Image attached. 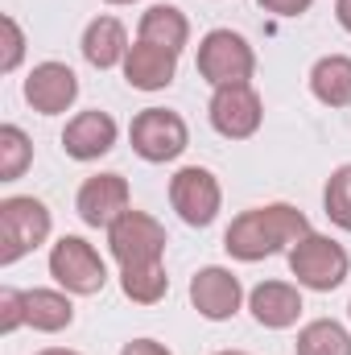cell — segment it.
<instances>
[{
	"label": "cell",
	"mask_w": 351,
	"mask_h": 355,
	"mask_svg": "<svg viewBox=\"0 0 351 355\" xmlns=\"http://www.w3.org/2000/svg\"><path fill=\"white\" fill-rule=\"evenodd\" d=\"M323 211H327V219L335 227L351 232V162L327 178V186H323Z\"/></svg>",
	"instance_id": "23"
},
{
	"label": "cell",
	"mask_w": 351,
	"mask_h": 355,
	"mask_svg": "<svg viewBox=\"0 0 351 355\" xmlns=\"http://www.w3.org/2000/svg\"><path fill=\"white\" fill-rule=\"evenodd\" d=\"M335 17H339V25L351 33V0H335Z\"/></svg>",
	"instance_id": "28"
},
{
	"label": "cell",
	"mask_w": 351,
	"mask_h": 355,
	"mask_svg": "<svg viewBox=\"0 0 351 355\" xmlns=\"http://www.w3.org/2000/svg\"><path fill=\"white\" fill-rule=\"evenodd\" d=\"M75 322V306L67 289H25V327L42 335H58Z\"/></svg>",
	"instance_id": "17"
},
{
	"label": "cell",
	"mask_w": 351,
	"mask_h": 355,
	"mask_svg": "<svg viewBox=\"0 0 351 355\" xmlns=\"http://www.w3.org/2000/svg\"><path fill=\"white\" fill-rule=\"evenodd\" d=\"M37 355H79V352H71V347H46V352H37Z\"/></svg>",
	"instance_id": "29"
},
{
	"label": "cell",
	"mask_w": 351,
	"mask_h": 355,
	"mask_svg": "<svg viewBox=\"0 0 351 355\" xmlns=\"http://www.w3.org/2000/svg\"><path fill=\"white\" fill-rule=\"evenodd\" d=\"M215 355H248V352H215Z\"/></svg>",
	"instance_id": "31"
},
{
	"label": "cell",
	"mask_w": 351,
	"mask_h": 355,
	"mask_svg": "<svg viewBox=\"0 0 351 355\" xmlns=\"http://www.w3.org/2000/svg\"><path fill=\"white\" fill-rule=\"evenodd\" d=\"M33 162V141L17 124H0V182H17Z\"/></svg>",
	"instance_id": "22"
},
{
	"label": "cell",
	"mask_w": 351,
	"mask_h": 355,
	"mask_svg": "<svg viewBox=\"0 0 351 355\" xmlns=\"http://www.w3.org/2000/svg\"><path fill=\"white\" fill-rule=\"evenodd\" d=\"M257 4L273 17H302V12H310L314 0H257Z\"/></svg>",
	"instance_id": "26"
},
{
	"label": "cell",
	"mask_w": 351,
	"mask_h": 355,
	"mask_svg": "<svg viewBox=\"0 0 351 355\" xmlns=\"http://www.w3.org/2000/svg\"><path fill=\"white\" fill-rule=\"evenodd\" d=\"M50 277L58 281V289L75 297H91L108 285V265L83 236H62L50 248Z\"/></svg>",
	"instance_id": "7"
},
{
	"label": "cell",
	"mask_w": 351,
	"mask_h": 355,
	"mask_svg": "<svg viewBox=\"0 0 351 355\" xmlns=\"http://www.w3.org/2000/svg\"><path fill=\"white\" fill-rule=\"evenodd\" d=\"M310 91L327 107H351V58L348 54H323L310 67Z\"/></svg>",
	"instance_id": "19"
},
{
	"label": "cell",
	"mask_w": 351,
	"mask_h": 355,
	"mask_svg": "<svg viewBox=\"0 0 351 355\" xmlns=\"http://www.w3.org/2000/svg\"><path fill=\"white\" fill-rule=\"evenodd\" d=\"M306 232H310V219H306L298 207H289V202H268V207L240 211V215L232 219V227L223 232V248H228L232 261L257 265L264 257L289 252Z\"/></svg>",
	"instance_id": "1"
},
{
	"label": "cell",
	"mask_w": 351,
	"mask_h": 355,
	"mask_svg": "<svg viewBox=\"0 0 351 355\" xmlns=\"http://www.w3.org/2000/svg\"><path fill=\"white\" fill-rule=\"evenodd\" d=\"M83 58L95 71L124 67V58H128V29L116 17H95L83 29Z\"/></svg>",
	"instance_id": "16"
},
{
	"label": "cell",
	"mask_w": 351,
	"mask_h": 355,
	"mask_svg": "<svg viewBox=\"0 0 351 355\" xmlns=\"http://www.w3.org/2000/svg\"><path fill=\"white\" fill-rule=\"evenodd\" d=\"M248 310L252 318L261 322L264 331H285L302 318V289L289 285V281H261L252 293H248Z\"/></svg>",
	"instance_id": "15"
},
{
	"label": "cell",
	"mask_w": 351,
	"mask_h": 355,
	"mask_svg": "<svg viewBox=\"0 0 351 355\" xmlns=\"http://www.w3.org/2000/svg\"><path fill=\"white\" fill-rule=\"evenodd\" d=\"M79 99V75L67 62H37L25 79V103L42 116H62Z\"/></svg>",
	"instance_id": "13"
},
{
	"label": "cell",
	"mask_w": 351,
	"mask_h": 355,
	"mask_svg": "<svg viewBox=\"0 0 351 355\" xmlns=\"http://www.w3.org/2000/svg\"><path fill=\"white\" fill-rule=\"evenodd\" d=\"M128 141H132V153H137L141 162L166 166V162H174V157L186 153L190 128H186V120H182L178 112H170V107H145V112L132 116Z\"/></svg>",
	"instance_id": "5"
},
{
	"label": "cell",
	"mask_w": 351,
	"mask_h": 355,
	"mask_svg": "<svg viewBox=\"0 0 351 355\" xmlns=\"http://www.w3.org/2000/svg\"><path fill=\"white\" fill-rule=\"evenodd\" d=\"M124 79L137 91H166L178 79V54L137 37L128 46V58H124Z\"/></svg>",
	"instance_id": "14"
},
{
	"label": "cell",
	"mask_w": 351,
	"mask_h": 355,
	"mask_svg": "<svg viewBox=\"0 0 351 355\" xmlns=\"http://www.w3.org/2000/svg\"><path fill=\"white\" fill-rule=\"evenodd\" d=\"M190 306L207 318V322H228L240 314L244 306V285L232 268L207 265L190 277Z\"/></svg>",
	"instance_id": "10"
},
{
	"label": "cell",
	"mask_w": 351,
	"mask_h": 355,
	"mask_svg": "<svg viewBox=\"0 0 351 355\" xmlns=\"http://www.w3.org/2000/svg\"><path fill=\"white\" fill-rule=\"evenodd\" d=\"M108 4H137V0H108Z\"/></svg>",
	"instance_id": "30"
},
{
	"label": "cell",
	"mask_w": 351,
	"mask_h": 355,
	"mask_svg": "<svg viewBox=\"0 0 351 355\" xmlns=\"http://www.w3.org/2000/svg\"><path fill=\"white\" fill-rule=\"evenodd\" d=\"M50 207L33 194H8L0 202V265H17L50 240Z\"/></svg>",
	"instance_id": "2"
},
{
	"label": "cell",
	"mask_w": 351,
	"mask_h": 355,
	"mask_svg": "<svg viewBox=\"0 0 351 355\" xmlns=\"http://www.w3.org/2000/svg\"><path fill=\"white\" fill-rule=\"evenodd\" d=\"M348 314H351V306H348Z\"/></svg>",
	"instance_id": "32"
},
{
	"label": "cell",
	"mask_w": 351,
	"mask_h": 355,
	"mask_svg": "<svg viewBox=\"0 0 351 355\" xmlns=\"http://www.w3.org/2000/svg\"><path fill=\"white\" fill-rule=\"evenodd\" d=\"M116 141H120V124L99 107L71 116L67 128H62V153L75 157V162H99L103 153L116 149Z\"/></svg>",
	"instance_id": "12"
},
{
	"label": "cell",
	"mask_w": 351,
	"mask_h": 355,
	"mask_svg": "<svg viewBox=\"0 0 351 355\" xmlns=\"http://www.w3.org/2000/svg\"><path fill=\"white\" fill-rule=\"evenodd\" d=\"M207 116H211V128L228 141H248L257 137L264 120V103L252 83H232V87H215L211 103H207Z\"/></svg>",
	"instance_id": "9"
},
{
	"label": "cell",
	"mask_w": 351,
	"mask_h": 355,
	"mask_svg": "<svg viewBox=\"0 0 351 355\" xmlns=\"http://www.w3.org/2000/svg\"><path fill=\"white\" fill-rule=\"evenodd\" d=\"M132 207V190H128V178L124 174H95L79 186L75 194V211L87 227H112L124 211Z\"/></svg>",
	"instance_id": "11"
},
{
	"label": "cell",
	"mask_w": 351,
	"mask_h": 355,
	"mask_svg": "<svg viewBox=\"0 0 351 355\" xmlns=\"http://www.w3.org/2000/svg\"><path fill=\"white\" fill-rule=\"evenodd\" d=\"M170 207L186 227H211L223 207V186L207 166H182L170 178Z\"/></svg>",
	"instance_id": "8"
},
{
	"label": "cell",
	"mask_w": 351,
	"mask_h": 355,
	"mask_svg": "<svg viewBox=\"0 0 351 355\" xmlns=\"http://www.w3.org/2000/svg\"><path fill=\"white\" fill-rule=\"evenodd\" d=\"M137 37L141 42H153V46H166L182 54L186 42H190V21L178 4H149L141 12V25H137Z\"/></svg>",
	"instance_id": "18"
},
{
	"label": "cell",
	"mask_w": 351,
	"mask_h": 355,
	"mask_svg": "<svg viewBox=\"0 0 351 355\" xmlns=\"http://www.w3.org/2000/svg\"><path fill=\"white\" fill-rule=\"evenodd\" d=\"M0 29H4V58H0V71L12 75L25 58V33L17 25V17H0Z\"/></svg>",
	"instance_id": "24"
},
{
	"label": "cell",
	"mask_w": 351,
	"mask_h": 355,
	"mask_svg": "<svg viewBox=\"0 0 351 355\" xmlns=\"http://www.w3.org/2000/svg\"><path fill=\"white\" fill-rule=\"evenodd\" d=\"M289 272L298 277L302 289H314V293H331L348 281L351 272V257L348 248L331 236H318V232H306L293 248H289Z\"/></svg>",
	"instance_id": "4"
},
{
	"label": "cell",
	"mask_w": 351,
	"mask_h": 355,
	"mask_svg": "<svg viewBox=\"0 0 351 355\" xmlns=\"http://www.w3.org/2000/svg\"><path fill=\"white\" fill-rule=\"evenodd\" d=\"M166 227L149 215V211H124L112 227H108V252L116 257L120 268L132 265H162L166 257Z\"/></svg>",
	"instance_id": "6"
},
{
	"label": "cell",
	"mask_w": 351,
	"mask_h": 355,
	"mask_svg": "<svg viewBox=\"0 0 351 355\" xmlns=\"http://www.w3.org/2000/svg\"><path fill=\"white\" fill-rule=\"evenodd\" d=\"M298 355H351V331L335 318H314L298 331Z\"/></svg>",
	"instance_id": "20"
},
{
	"label": "cell",
	"mask_w": 351,
	"mask_h": 355,
	"mask_svg": "<svg viewBox=\"0 0 351 355\" xmlns=\"http://www.w3.org/2000/svg\"><path fill=\"white\" fill-rule=\"evenodd\" d=\"M120 355H174V352L166 343H157V339H132V343H124Z\"/></svg>",
	"instance_id": "27"
},
{
	"label": "cell",
	"mask_w": 351,
	"mask_h": 355,
	"mask_svg": "<svg viewBox=\"0 0 351 355\" xmlns=\"http://www.w3.org/2000/svg\"><path fill=\"white\" fill-rule=\"evenodd\" d=\"M17 327H25V289L4 285L0 289V331L12 335Z\"/></svg>",
	"instance_id": "25"
},
{
	"label": "cell",
	"mask_w": 351,
	"mask_h": 355,
	"mask_svg": "<svg viewBox=\"0 0 351 355\" xmlns=\"http://www.w3.org/2000/svg\"><path fill=\"white\" fill-rule=\"evenodd\" d=\"M198 79H207L211 87H232V83H252L257 75V50L248 46L244 33L236 29H211L198 42Z\"/></svg>",
	"instance_id": "3"
},
{
	"label": "cell",
	"mask_w": 351,
	"mask_h": 355,
	"mask_svg": "<svg viewBox=\"0 0 351 355\" xmlns=\"http://www.w3.org/2000/svg\"><path fill=\"white\" fill-rule=\"evenodd\" d=\"M120 289L128 302L137 306H157L166 293H170V277H166V265H132L120 268Z\"/></svg>",
	"instance_id": "21"
}]
</instances>
